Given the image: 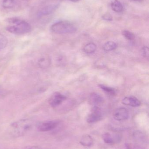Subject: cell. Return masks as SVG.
I'll list each match as a JSON object with an SVG mask.
<instances>
[{
	"mask_svg": "<svg viewBox=\"0 0 149 149\" xmlns=\"http://www.w3.org/2000/svg\"><path fill=\"white\" fill-rule=\"evenodd\" d=\"M50 64V59L47 56H43L38 61V65L39 67L42 68H45L49 67Z\"/></svg>",
	"mask_w": 149,
	"mask_h": 149,
	"instance_id": "obj_13",
	"label": "cell"
},
{
	"mask_svg": "<svg viewBox=\"0 0 149 149\" xmlns=\"http://www.w3.org/2000/svg\"><path fill=\"white\" fill-rule=\"evenodd\" d=\"M24 149H43L37 146H28L24 148Z\"/></svg>",
	"mask_w": 149,
	"mask_h": 149,
	"instance_id": "obj_23",
	"label": "cell"
},
{
	"mask_svg": "<svg viewBox=\"0 0 149 149\" xmlns=\"http://www.w3.org/2000/svg\"><path fill=\"white\" fill-rule=\"evenodd\" d=\"M112 9L117 13H120L123 10V6L120 2L118 0H113L111 3Z\"/></svg>",
	"mask_w": 149,
	"mask_h": 149,
	"instance_id": "obj_12",
	"label": "cell"
},
{
	"mask_svg": "<svg viewBox=\"0 0 149 149\" xmlns=\"http://www.w3.org/2000/svg\"><path fill=\"white\" fill-rule=\"evenodd\" d=\"M122 103L132 107H138L141 105V102L136 97L133 96L125 97L122 100Z\"/></svg>",
	"mask_w": 149,
	"mask_h": 149,
	"instance_id": "obj_10",
	"label": "cell"
},
{
	"mask_svg": "<svg viewBox=\"0 0 149 149\" xmlns=\"http://www.w3.org/2000/svg\"><path fill=\"white\" fill-rule=\"evenodd\" d=\"M8 39L2 34H0V51L4 49L8 44Z\"/></svg>",
	"mask_w": 149,
	"mask_h": 149,
	"instance_id": "obj_18",
	"label": "cell"
},
{
	"mask_svg": "<svg viewBox=\"0 0 149 149\" xmlns=\"http://www.w3.org/2000/svg\"><path fill=\"white\" fill-rule=\"evenodd\" d=\"M51 30L56 34H71L77 31V28L72 23L69 21H63L52 24Z\"/></svg>",
	"mask_w": 149,
	"mask_h": 149,
	"instance_id": "obj_2",
	"label": "cell"
},
{
	"mask_svg": "<svg viewBox=\"0 0 149 149\" xmlns=\"http://www.w3.org/2000/svg\"><path fill=\"white\" fill-rule=\"evenodd\" d=\"M113 116L116 120L119 121L125 120L128 118L129 112L125 108H119L114 111Z\"/></svg>",
	"mask_w": 149,
	"mask_h": 149,
	"instance_id": "obj_7",
	"label": "cell"
},
{
	"mask_svg": "<svg viewBox=\"0 0 149 149\" xmlns=\"http://www.w3.org/2000/svg\"><path fill=\"white\" fill-rule=\"evenodd\" d=\"M102 139L106 143L108 144H114L120 142L121 140L120 135L119 134H113L109 133H106L102 136Z\"/></svg>",
	"mask_w": 149,
	"mask_h": 149,
	"instance_id": "obj_8",
	"label": "cell"
},
{
	"mask_svg": "<svg viewBox=\"0 0 149 149\" xmlns=\"http://www.w3.org/2000/svg\"><path fill=\"white\" fill-rule=\"evenodd\" d=\"M134 1H140V0H134Z\"/></svg>",
	"mask_w": 149,
	"mask_h": 149,
	"instance_id": "obj_26",
	"label": "cell"
},
{
	"mask_svg": "<svg viewBox=\"0 0 149 149\" xmlns=\"http://www.w3.org/2000/svg\"><path fill=\"white\" fill-rule=\"evenodd\" d=\"M102 119V114L99 107L93 106L91 113L87 116V121L89 123H94L99 121Z\"/></svg>",
	"mask_w": 149,
	"mask_h": 149,
	"instance_id": "obj_5",
	"label": "cell"
},
{
	"mask_svg": "<svg viewBox=\"0 0 149 149\" xmlns=\"http://www.w3.org/2000/svg\"><path fill=\"white\" fill-rule=\"evenodd\" d=\"M96 50V45L93 43H89L87 44L84 48V51L87 54H92Z\"/></svg>",
	"mask_w": 149,
	"mask_h": 149,
	"instance_id": "obj_16",
	"label": "cell"
},
{
	"mask_svg": "<svg viewBox=\"0 0 149 149\" xmlns=\"http://www.w3.org/2000/svg\"><path fill=\"white\" fill-rule=\"evenodd\" d=\"M99 86L104 92H105V93L108 95L114 96L116 93L115 90L113 88L110 87L105 86L104 85H102V84H100Z\"/></svg>",
	"mask_w": 149,
	"mask_h": 149,
	"instance_id": "obj_14",
	"label": "cell"
},
{
	"mask_svg": "<svg viewBox=\"0 0 149 149\" xmlns=\"http://www.w3.org/2000/svg\"><path fill=\"white\" fill-rule=\"evenodd\" d=\"M31 26L27 22L18 19L14 24L7 26V31L12 34L22 35L26 34L31 31Z\"/></svg>",
	"mask_w": 149,
	"mask_h": 149,
	"instance_id": "obj_3",
	"label": "cell"
},
{
	"mask_svg": "<svg viewBox=\"0 0 149 149\" xmlns=\"http://www.w3.org/2000/svg\"><path fill=\"white\" fill-rule=\"evenodd\" d=\"M58 120H50L39 123L36 125L37 129L39 132H46L55 129L59 124Z\"/></svg>",
	"mask_w": 149,
	"mask_h": 149,
	"instance_id": "obj_4",
	"label": "cell"
},
{
	"mask_svg": "<svg viewBox=\"0 0 149 149\" xmlns=\"http://www.w3.org/2000/svg\"><path fill=\"white\" fill-rule=\"evenodd\" d=\"M70 1H72L73 2H77L78 1H79V0H70Z\"/></svg>",
	"mask_w": 149,
	"mask_h": 149,
	"instance_id": "obj_25",
	"label": "cell"
},
{
	"mask_svg": "<svg viewBox=\"0 0 149 149\" xmlns=\"http://www.w3.org/2000/svg\"><path fill=\"white\" fill-rule=\"evenodd\" d=\"M122 35L126 39L129 41L134 40L135 38V35L132 32L127 30L123 31L122 32Z\"/></svg>",
	"mask_w": 149,
	"mask_h": 149,
	"instance_id": "obj_20",
	"label": "cell"
},
{
	"mask_svg": "<svg viewBox=\"0 0 149 149\" xmlns=\"http://www.w3.org/2000/svg\"><path fill=\"white\" fill-rule=\"evenodd\" d=\"M88 101L91 105L99 107V105H101L103 103L104 99L99 94L92 93L89 95Z\"/></svg>",
	"mask_w": 149,
	"mask_h": 149,
	"instance_id": "obj_9",
	"label": "cell"
},
{
	"mask_svg": "<svg viewBox=\"0 0 149 149\" xmlns=\"http://www.w3.org/2000/svg\"><path fill=\"white\" fill-rule=\"evenodd\" d=\"M15 5V0H3L2 6L6 8H13Z\"/></svg>",
	"mask_w": 149,
	"mask_h": 149,
	"instance_id": "obj_19",
	"label": "cell"
},
{
	"mask_svg": "<svg viewBox=\"0 0 149 149\" xmlns=\"http://www.w3.org/2000/svg\"><path fill=\"white\" fill-rule=\"evenodd\" d=\"M117 48L116 43L113 41H108L103 45V49L105 51L109 52Z\"/></svg>",
	"mask_w": 149,
	"mask_h": 149,
	"instance_id": "obj_15",
	"label": "cell"
},
{
	"mask_svg": "<svg viewBox=\"0 0 149 149\" xmlns=\"http://www.w3.org/2000/svg\"><path fill=\"white\" fill-rule=\"evenodd\" d=\"M80 143L84 147H90L93 144V139L89 135H84L81 137Z\"/></svg>",
	"mask_w": 149,
	"mask_h": 149,
	"instance_id": "obj_11",
	"label": "cell"
},
{
	"mask_svg": "<svg viewBox=\"0 0 149 149\" xmlns=\"http://www.w3.org/2000/svg\"><path fill=\"white\" fill-rule=\"evenodd\" d=\"M142 54L143 56L148 58L149 56V49L148 47H144L142 49Z\"/></svg>",
	"mask_w": 149,
	"mask_h": 149,
	"instance_id": "obj_21",
	"label": "cell"
},
{
	"mask_svg": "<svg viewBox=\"0 0 149 149\" xmlns=\"http://www.w3.org/2000/svg\"><path fill=\"white\" fill-rule=\"evenodd\" d=\"M66 100V96L59 92H56L51 96L49 103L52 108H57Z\"/></svg>",
	"mask_w": 149,
	"mask_h": 149,
	"instance_id": "obj_6",
	"label": "cell"
},
{
	"mask_svg": "<svg viewBox=\"0 0 149 149\" xmlns=\"http://www.w3.org/2000/svg\"><path fill=\"white\" fill-rule=\"evenodd\" d=\"M56 5H52L45 7L41 10V15H47L50 14L56 9Z\"/></svg>",
	"mask_w": 149,
	"mask_h": 149,
	"instance_id": "obj_17",
	"label": "cell"
},
{
	"mask_svg": "<svg viewBox=\"0 0 149 149\" xmlns=\"http://www.w3.org/2000/svg\"><path fill=\"white\" fill-rule=\"evenodd\" d=\"M103 20L106 21H112L113 20V17L109 14H106L103 15L102 17Z\"/></svg>",
	"mask_w": 149,
	"mask_h": 149,
	"instance_id": "obj_22",
	"label": "cell"
},
{
	"mask_svg": "<svg viewBox=\"0 0 149 149\" xmlns=\"http://www.w3.org/2000/svg\"><path fill=\"white\" fill-rule=\"evenodd\" d=\"M5 93V91H4V90L3 89V88H2L1 87H0V97L3 96V95H4Z\"/></svg>",
	"mask_w": 149,
	"mask_h": 149,
	"instance_id": "obj_24",
	"label": "cell"
},
{
	"mask_svg": "<svg viewBox=\"0 0 149 149\" xmlns=\"http://www.w3.org/2000/svg\"><path fill=\"white\" fill-rule=\"evenodd\" d=\"M34 122L29 119H22L10 125V132L15 137H21L29 132L34 126Z\"/></svg>",
	"mask_w": 149,
	"mask_h": 149,
	"instance_id": "obj_1",
	"label": "cell"
}]
</instances>
